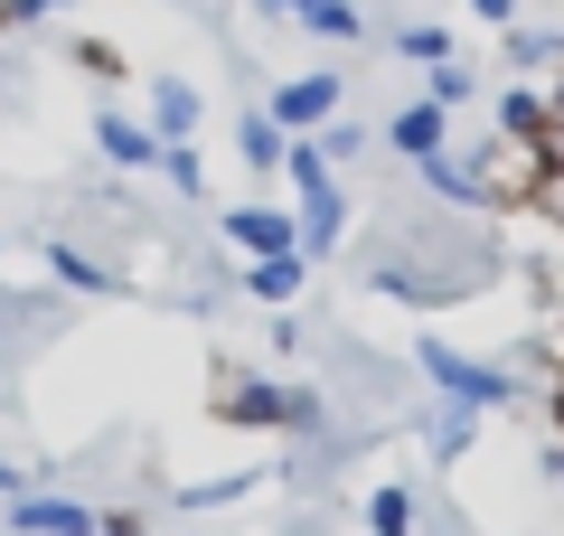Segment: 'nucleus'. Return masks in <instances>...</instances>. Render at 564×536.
Segmentation results:
<instances>
[{
  "mask_svg": "<svg viewBox=\"0 0 564 536\" xmlns=\"http://www.w3.org/2000/svg\"><path fill=\"white\" fill-rule=\"evenodd\" d=\"M414 367L433 377V396H443V405H470V415H508V405H527V377H518V367L452 349L443 330H423V339H414Z\"/></svg>",
  "mask_w": 564,
  "mask_h": 536,
  "instance_id": "f257e3e1",
  "label": "nucleus"
},
{
  "mask_svg": "<svg viewBox=\"0 0 564 536\" xmlns=\"http://www.w3.org/2000/svg\"><path fill=\"white\" fill-rule=\"evenodd\" d=\"M292 245H302L311 274H321V264L348 245V179H339V170H329V179H302V189H292Z\"/></svg>",
  "mask_w": 564,
  "mask_h": 536,
  "instance_id": "f03ea898",
  "label": "nucleus"
},
{
  "mask_svg": "<svg viewBox=\"0 0 564 536\" xmlns=\"http://www.w3.org/2000/svg\"><path fill=\"white\" fill-rule=\"evenodd\" d=\"M339 104H348V85L329 76V66H311V76H282L263 114H273V122H282V132H292V141H311V132H321V122H339Z\"/></svg>",
  "mask_w": 564,
  "mask_h": 536,
  "instance_id": "7ed1b4c3",
  "label": "nucleus"
},
{
  "mask_svg": "<svg viewBox=\"0 0 564 536\" xmlns=\"http://www.w3.org/2000/svg\"><path fill=\"white\" fill-rule=\"evenodd\" d=\"M414 179H423V199L443 207V217H489V207H499V189L480 179V160H462V151L414 160Z\"/></svg>",
  "mask_w": 564,
  "mask_h": 536,
  "instance_id": "20e7f679",
  "label": "nucleus"
},
{
  "mask_svg": "<svg viewBox=\"0 0 564 536\" xmlns=\"http://www.w3.org/2000/svg\"><path fill=\"white\" fill-rule=\"evenodd\" d=\"M0 508H10V536H104V508H85L66 490H20Z\"/></svg>",
  "mask_w": 564,
  "mask_h": 536,
  "instance_id": "39448f33",
  "label": "nucleus"
},
{
  "mask_svg": "<svg viewBox=\"0 0 564 536\" xmlns=\"http://www.w3.org/2000/svg\"><path fill=\"white\" fill-rule=\"evenodd\" d=\"M95 151L113 160V170H161V132L132 122L122 104H95Z\"/></svg>",
  "mask_w": 564,
  "mask_h": 536,
  "instance_id": "423d86ee",
  "label": "nucleus"
},
{
  "mask_svg": "<svg viewBox=\"0 0 564 536\" xmlns=\"http://www.w3.org/2000/svg\"><path fill=\"white\" fill-rule=\"evenodd\" d=\"M377 141H386L395 160H433V151H452V114H443V104H395Z\"/></svg>",
  "mask_w": 564,
  "mask_h": 536,
  "instance_id": "0eeeda50",
  "label": "nucleus"
},
{
  "mask_svg": "<svg viewBox=\"0 0 564 536\" xmlns=\"http://www.w3.org/2000/svg\"><path fill=\"white\" fill-rule=\"evenodd\" d=\"M226 245H236L245 264H263V255H302V245H292V207H226Z\"/></svg>",
  "mask_w": 564,
  "mask_h": 536,
  "instance_id": "6e6552de",
  "label": "nucleus"
},
{
  "mask_svg": "<svg viewBox=\"0 0 564 536\" xmlns=\"http://www.w3.org/2000/svg\"><path fill=\"white\" fill-rule=\"evenodd\" d=\"M499 57H508V76H518V85H536V76H564V29H536V20H518V29H499Z\"/></svg>",
  "mask_w": 564,
  "mask_h": 536,
  "instance_id": "1a4fd4ad",
  "label": "nucleus"
},
{
  "mask_svg": "<svg viewBox=\"0 0 564 536\" xmlns=\"http://www.w3.org/2000/svg\"><path fill=\"white\" fill-rule=\"evenodd\" d=\"M236 282H245V301H263V311H292L302 282H311V264L302 255H263V264H236Z\"/></svg>",
  "mask_w": 564,
  "mask_h": 536,
  "instance_id": "9d476101",
  "label": "nucleus"
},
{
  "mask_svg": "<svg viewBox=\"0 0 564 536\" xmlns=\"http://www.w3.org/2000/svg\"><path fill=\"white\" fill-rule=\"evenodd\" d=\"M198 122H207V95L188 76H161L151 85V132L161 141H198Z\"/></svg>",
  "mask_w": 564,
  "mask_h": 536,
  "instance_id": "9b49d317",
  "label": "nucleus"
},
{
  "mask_svg": "<svg viewBox=\"0 0 564 536\" xmlns=\"http://www.w3.org/2000/svg\"><path fill=\"white\" fill-rule=\"evenodd\" d=\"M545 132H555V114H545V85H508V95H499V141L545 151Z\"/></svg>",
  "mask_w": 564,
  "mask_h": 536,
  "instance_id": "f8f14e48",
  "label": "nucleus"
},
{
  "mask_svg": "<svg viewBox=\"0 0 564 536\" xmlns=\"http://www.w3.org/2000/svg\"><path fill=\"white\" fill-rule=\"evenodd\" d=\"M423 452L433 461H470L480 452V415H470V405H433V415H423Z\"/></svg>",
  "mask_w": 564,
  "mask_h": 536,
  "instance_id": "ddd939ff",
  "label": "nucleus"
},
{
  "mask_svg": "<svg viewBox=\"0 0 564 536\" xmlns=\"http://www.w3.org/2000/svg\"><path fill=\"white\" fill-rule=\"evenodd\" d=\"M367 536H423V499L404 480H377L367 490Z\"/></svg>",
  "mask_w": 564,
  "mask_h": 536,
  "instance_id": "4468645a",
  "label": "nucleus"
},
{
  "mask_svg": "<svg viewBox=\"0 0 564 536\" xmlns=\"http://www.w3.org/2000/svg\"><path fill=\"white\" fill-rule=\"evenodd\" d=\"M292 29H302V39H321V47H348V39H367L358 0H302V10H292Z\"/></svg>",
  "mask_w": 564,
  "mask_h": 536,
  "instance_id": "2eb2a0df",
  "label": "nucleus"
},
{
  "mask_svg": "<svg viewBox=\"0 0 564 536\" xmlns=\"http://www.w3.org/2000/svg\"><path fill=\"white\" fill-rule=\"evenodd\" d=\"M282 151H292V132H282L263 104H254V114H236V160H245V170H282Z\"/></svg>",
  "mask_w": 564,
  "mask_h": 536,
  "instance_id": "dca6fc26",
  "label": "nucleus"
},
{
  "mask_svg": "<svg viewBox=\"0 0 564 536\" xmlns=\"http://www.w3.org/2000/svg\"><path fill=\"white\" fill-rule=\"evenodd\" d=\"M47 274H57V292H113V264L104 255H85V245H47Z\"/></svg>",
  "mask_w": 564,
  "mask_h": 536,
  "instance_id": "f3484780",
  "label": "nucleus"
},
{
  "mask_svg": "<svg viewBox=\"0 0 564 536\" xmlns=\"http://www.w3.org/2000/svg\"><path fill=\"white\" fill-rule=\"evenodd\" d=\"M395 57L433 76V66H452V29H443V20H404V29H395Z\"/></svg>",
  "mask_w": 564,
  "mask_h": 536,
  "instance_id": "a211bd4d",
  "label": "nucleus"
},
{
  "mask_svg": "<svg viewBox=\"0 0 564 536\" xmlns=\"http://www.w3.org/2000/svg\"><path fill=\"white\" fill-rule=\"evenodd\" d=\"M161 179H170V199H207V160H198V141H161Z\"/></svg>",
  "mask_w": 564,
  "mask_h": 536,
  "instance_id": "6ab92c4d",
  "label": "nucleus"
},
{
  "mask_svg": "<svg viewBox=\"0 0 564 536\" xmlns=\"http://www.w3.org/2000/svg\"><path fill=\"white\" fill-rule=\"evenodd\" d=\"M263 471H217V480H188V490H170V508H226V499H245Z\"/></svg>",
  "mask_w": 564,
  "mask_h": 536,
  "instance_id": "aec40b11",
  "label": "nucleus"
},
{
  "mask_svg": "<svg viewBox=\"0 0 564 536\" xmlns=\"http://www.w3.org/2000/svg\"><path fill=\"white\" fill-rule=\"evenodd\" d=\"M423 104H443V114H462V104H480V85H470V66L452 57V66H433L423 76Z\"/></svg>",
  "mask_w": 564,
  "mask_h": 536,
  "instance_id": "412c9836",
  "label": "nucleus"
},
{
  "mask_svg": "<svg viewBox=\"0 0 564 536\" xmlns=\"http://www.w3.org/2000/svg\"><path fill=\"white\" fill-rule=\"evenodd\" d=\"M311 141H321V160H329V170H348V160L367 151V132H358V122H348V114H339V122H321V132H311Z\"/></svg>",
  "mask_w": 564,
  "mask_h": 536,
  "instance_id": "4be33fe9",
  "label": "nucleus"
},
{
  "mask_svg": "<svg viewBox=\"0 0 564 536\" xmlns=\"http://www.w3.org/2000/svg\"><path fill=\"white\" fill-rule=\"evenodd\" d=\"M66 0H0V39H20V29H39V20H57Z\"/></svg>",
  "mask_w": 564,
  "mask_h": 536,
  "instance_id": "5701e85b",
  "label": "nucleus"
},
{
  "mask_svg": "<svg viewBox=\"0 0 564 536\" xmlns=\"http://www.w3.org/2000/svg\"><path fill=\"white\" fill-rule=\"evenodd\" d=\"M66 57H76L85 76H122V47H113V39H76V47H66Z\"/></svg>",
  "mask_w": 564,
  "mask_h": 536,
  "instance_id": "b1692460",
  "label": "nucleus"
},
{
  "mask_svg": "<svg viewBox=\"0 0 564 536\" xmlns=\"http://www.w3.org/2000/svg\"><path fill=\"white\" fill-rule=\"evenodd\" d=\"M518 10L527 0H470V20H489V29H518Z\"/></svg>",
  "mask_w": 564,
  "mask_h": 536,
  "instance_id": "393cba45",
  "label": "nucleus"
},
{
  "mask_svg": "<svg viewBox=\"0 0 564 536\" xmlns=\"http://www.w3.org/2000/svg\"><path fill=\"white\" fill-rule=\"evenodd\" d=\"M104 536H151V527H141L132 508H104Z\"/></svg>",
  "mask_w": 564,
  "mask_h": 536,
  "instance_id": "a878e982",
  "label": "nucleus"
},
{
  "mask_svg": "<svg viewBox=\"0 0 564 536\" xmlns=\"http://www.w3.org/2000/svg\"><path fill=\"white\" fill-rule=\"evenodd\" d=\"M545 415H555V442H564V357H555V386H545Z\"/></svg>",
  "mask_w": 564,
  "mask_h": 536,
  "instance_id": "bb28decb",
  "label": "nucleus"
},
{
  "mask_svg": "<svg viewBox=\"0 0 564 536\" xmlns=\"http://www.w3.org/2000/svg\"><path fill=\"white\" fill-rule=\"evenodd\" d=\"M254 10H263V20H292V10H302V0H254Z\"/></svg>",
  "mask_w": 564,
  "mask_h": 536,
  "instance_id": "cd10ccee",
  "label": "nucleus"
},
{
  "mask_svg": "<svg viewBox=\"0 0 564 536\" xmlns=\"http://www.w3.org/2000/svg\"><path fill=\"white\" fill-rule=\"evenodd\" d=\"M0 499H20V471H10V461H0Z\"/></svg>",
  "mask_w": 564,
  "mask_h": 536,
  "instance_id": "c85d7f7f",
  "label": "nucleus"
},
{
  "mask_svg": "<svg viewBox=\"0 0 564 536\" xmlns=\"http://www.w3.org/2000/svg\"><path fill=\"white\" fill-rule=\"evenodd\" d=\"M0 255H10V245H0Z\"/></svg>",
  "mask_w": 564,
  "mask_h": 536,
  "instance_id": "c756f323",
  "label": "nucleus"
},
{
  "mask_svg": "<svg viewBox=\"0 0 564 536\" xmlns=\"http://www.w3.org/2000/svg\"><path fill=\"white\" fill-rule=\"evenodd\" d=\"M0 85H10V76H0Z\"/></svg>",
  "mask_w": 564,
  "mask_h": 536,
  "instance_id": "7c9ffc66",
  "label": "nucleus"
}]
</instances>
